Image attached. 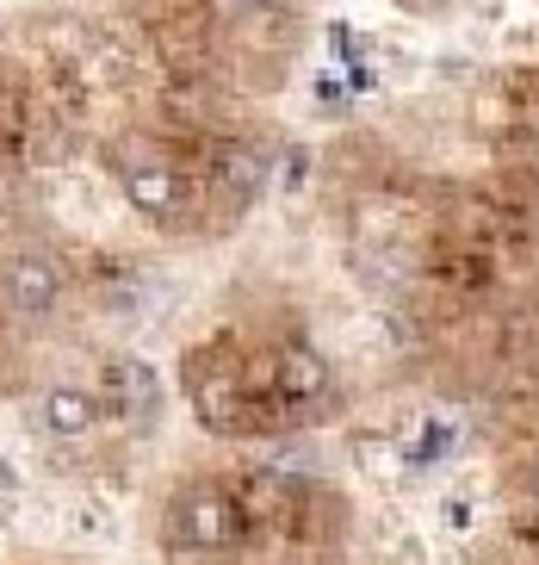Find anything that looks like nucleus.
<instances>
[{"label": "nucleus", "instance_id": "obj_2", "mask_svg": "<svg viewBox=\"0 0 539 565\" xmlns=\"http://www.w3.org/2000/svg\"><path fill=\"white\" fill-rule=\"evenodd\" d=\"M99 404L106 416L131 423V429H149L162 416V373L143 361V354H112L106 373H99Z\"/></svg>", "mask_w": 539, "mask_h": 565}, {"label": "nucleus", "instance_id": "obj_6", "mask_svg": "<svg viewBox=\"0 0 539 565\" xmlns=\"http://www.w3.org/2000/svg\"><path fill=\"white\" fill-rule=\"evenodd\" d=\"M323 385H328V366L316 349L285 342V349L273 354V398L279 404H311V398H323Z\"/></svg>", "mask_w": 539, "mask_h": 565}, {"label": "nucleus", "instance_id": "obj_8", "mask_svg": "<svg viewBox=\"0 0 539 565\" xmlns=\"http://www.w3.org/2000/svg\"><path fill=\"white\" fill-rule=\"evenodd\" d=\"M229 13H261V7H273V0H224Z\"/></svg>", "mask_w": 539, "mask_h": 565}, {"label": "nucleus", "instance_id": "obj_5", "mask_svg": "<svg viewBox=\"0 0 539 565\" xmlns=\"http://www.w3.org/2000/svg\"><path fill=\"white\" fill-rule=\"evenodd\" d=\"M99 416H106V404H99L94 385H50L37 398V423H44L50 441H82L99 429Z\"/></svg>", "mask_w": 539, "mask_h": 565}, {"label": "nucleus", "instance_id": "obj_7", "mask_svg": "<svg viewBox=\"0 0 539 565\" xmlns=\"http://www.w3.org/2000/svg\"><path fill=\"white\" fill-rule=\"evenodd\" d=\"M229 186V212L236 205H248L255 193H261V156L255 150H229L224 162H217V193Z\"/></svg>", "mask_w": 539, "mask_h": 565}, {"label": "nucleus", "instance_id": "obj_9", "mask_svg": "<svg viewBox=\"0 0 539 565\" xmlns=\"http://www.w3.org/2000/svg\"><path fill=\"white\" fill-rule=\"evenodd\" d=\"M533 491H539V460H533Z\"/></svg>", "mask_w": 539, "mask_h": 565}, {"label": "nucleus", "instance_id": "obj_4", "mask_svg": "<svg viewBox=\"0 0 539 565\" xmlns=\"http://www.w3.org/2000/svg\"><path fill=\"white\" fill-rule=\"evenodd\" d=\"M118 186H125V200H131L143 217H155V224H174V217L186 212V181H180V168L162 162V156L125 162L118 168Z\"/></svg>", "mask_w": 539, "mask_h": 565}, {"label": "nucleus", "instance_id": "obj_3", "mask_svg": "<svg viewBox=\"0 0 539 565\" xmlns=\"http://www.w3.org/2000/svg\"><path fill=\"white\" fill-rule=\"evenodd\" d=\"M0 305L13 317H25V323H37V317H50L56 305H63V267L50 262L44 249H19L0 262Z\"/></svg>", "mask_w": 539, "mask_h": 565}, {"label": "nucleus", "instance_id": "obj_1", "mask_svg": "<svg viewBox=\"0 0 539 565\" xmlns=\"http://www.w3.org/2000/svg\"><path fill=\"white\" fill-rule=\"evenodd\" d=\"M248 534L242 503L217 491V484H193L162 510V547L168 553H229Z\"/></svg>", "mask_w": 539, "mask_h": 565}]
</instances>
